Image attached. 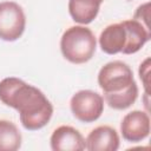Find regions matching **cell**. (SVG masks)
<instances>
[{
	"mask_svg": "<svg viewBox=\"0 0 151 151\" xmlns=\"http://www.w3.org/2000/svg\"><path fill=\"white\" fill-rule=\"evenodd\" d=\"M0 100L19 112L20 123L28 131L42 129L53 114V106L46 96L15 77H7L0 81Z\"/></svg>",
	"mask_w": 151,
	"mask_h": 151,
	"instance_id": "1",
	"label": "cell"
},
{
	"mask_svg": "<svg viewBox=\"0 0 151 151\" xmlns=\"http://www.w3.org/2000/svg\"><path fill=\"white\" fill-rule=\"evenodd\" d=\"M98 85L106 104L113 110H126L138 98V86L131 67L120 60L105 64L98 73Z\"/></svg>",
	"mask_w": 151,
	"mask_h": 151,
	"instance_id": "2",
	"label": "cell"
},
{
	"mask_svg": "<svg viewBox=\"0 0 151 151\" xmlns=\"http://www.w3.org/2000/svg\"><path fill=\"white\" fill-rule=\"evenodd\" d=\"M120 132L125 140L138 143L150 134V117L146 112L134 110L126 113L120 123Z\"/></svg>",
	"mask_w": 151,
	"mask_h": 151,
	"instance_id": "6",
	"label": "cell"
},
{
	"mask_svg": "<svg viewBox=\"0 0 151 151\" xmlns=\"http://www.w3.org/2000/svg\"><path fill=\"white\" fill-rule=\"evenodd\" d=\"M97 48L93 32L81 25L68 27L61 35L60 51L66 60L72 64H85L92 59Z\"/></svg>",
	"mask_w": 151,
	"mask_h": 151,
	"instance_id": "3",
	"label": "cell"
},
{
	"mask_svg": "<svg viewBox=\"0 0 151 151\" xmlns=\"http://www.w3.org/2000/svg\"><path fill=\"white\" fill-rule=\"evenodd\" d=\"M126 44V31L120 22L107 25L99 35V46L106 54L120 53Z\"/></svg>",
	"mask_w": 151,
	"mask_h": 151,
	"instance_id": "10",
	"label": "cell"
},
{
	"mask_svg": "<svg viewBox=\"0 0 151 151\" xmlns=\"http://www.w3.org/2000/svg\"><path fill=\"white\" fill-rule=\"evenodd\" d=\"M101 1H104V0H101Z\"/></svg>",
	"mask_w": 151,
	"mask_h": 151,
	"instance_id": "14",
	"label": "cell"
},
{
	"mask_svg": "<svg viewBox=\"0 0 151 151\" xmlns=\"http://www.w3.org/2000/svg\"><path fill=\"white\" fill-rule=\"evenodd\" d=\"M119 144L118 132L109 125L97 126L85 139V149L88 151H116L119 149Z\"/></svg>",
	"mask_w": 151,
	"mask_h": 151,
	"instance_id": "8",
	"label": "cell"
},
{
	"mask_svg": "<svg viewBox=\"0 0 151 151\" xmlns=\"http://www.w3.org/2000/svg\"><path fill=\"white\" fill-rule=\"evenodd\" d=\"M22 142L17 125L6 119H0V151H17Z\"/></svg>",
	"mask_w": 151,
	"mask_h": 151,
	"instance_id": "12",
	"label": "cell"
},
{
	"mask_svg": "<svg viewBox=\"0 0 151 151\" xmlns=\"http://www.w3.org/2000/svg\"><path fill=\"white\" fill-rule=\"evenodd\" d=\"M149 8H150V2H145L137 8V11L133 15V19H137L138 21H140L146 27H150V25H149Z\"/></svg>",
	"mask_w": 151,
	"mask_h": 151,
	"instance_id": "13",
	"label": "cell"
},
{
	"mask_svg": "<svg viewBox=\"0 0 151 151\" xmlns=\"http://www.w3.org/2000/svg\"><path fill=\"white\" fill-rule=\"evenodd\" d=\"M26 27V15L22 7L14 1L0 2V39L18 40Z\"/></svg>",
	"mask_w": 151,
	"mask_h": 151,
	"instance_id": "5",
	"label": "cell"
},
{
	"mask_svg": "<svg viewBox=\"0 0 151 151\" xmlns=\"http://www.w3.org/2000/svg\"><path fill=\"white\" fill-rule=\"evenodd\" d=\"M101 0H70L68 12L74 22L87 25L98 15Z\"/></svg>",
	"mask_w": 151,
	"mask_h": 151,
	"instance_id": "11",
	"label": "cell"
},
{
	"mask_svg": "<svg viewBox=\"0 0 151 151\" xmlns=\"http://www.w3.org/2000/svg\"><path fill=\"white\" fill-rule=\"evenodd\" d=\"M72 114L81 123H93L100 118L104 111V98L96 91L80 90L70 101Z\"/></svg>",
	"mask_w": 151,
	"mask_h": 151,
	"instance_id": "4",
	"label": "cell"
},
{
	"mask_svg": "<svg viewBox=\"0 0 151 151\" xmlns=\"http://www.w3.org/2000/svg\"><path fill=\"white\" fill-rule=\"evenodd\" d=\"M122 24L126 31V44L122 53L133 54L137 53L151 38L150 27H146L137 19L123 20Z\"/></svg>",
	"mask_w": 151,
	"mask_h": 151,
	"instance_id": "9",
	"label": "cell"
},
{
	"mask_svg": "<svg viewBox=\"0 0 151 151\" xmlns=\"http://www.w3.org/2000/svg\"><path fill=\"white\" fill-rule=\"evenodd\" d=\"M51 149L53 151H83L85 139L83 134L70 125L57 127L51 136Z\"/></svg>",
	"mask_w": 151,
	"mask_h": 151,
	"instance_id": "7",
	"label": "cell"
}]
</instances>
